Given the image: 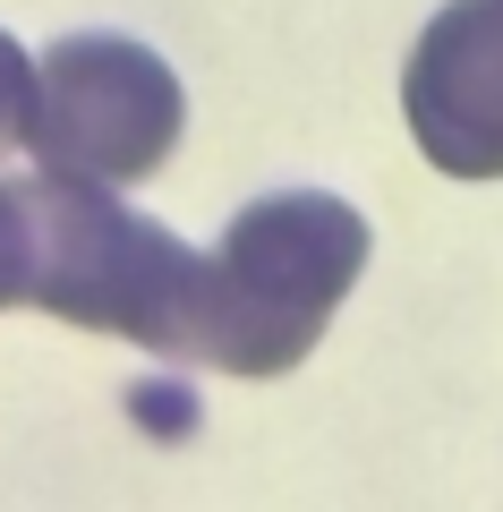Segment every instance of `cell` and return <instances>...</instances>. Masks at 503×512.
<instances>
[{
  "mask_svg": "<svg viewBox=\"0 0 503 512\" xmlns=\"http://www.w3.org/2000/svg\"><path fill=\"white\" fill-rule=\"evenodd\" d=\"M205 291L214 256L171 239L120 188L35 171V308L86 333H120L154 359L205 367Z\"/></svg>",
  "mask_w": 503,
  "mask_h": 512,
  "instance_id": "cell-1",
  "label": "cell"
},
{
  "mask_svg": "<svg viewBox=\"0 0 503 512\" xmlns=\"http://www.w3.org/2000/svg\"><path fill=\"white\" fill-rule=\"evenodd\" d=\"M367 274V214L333 188L256 197L214 248L205 291V367L222 376H290L324 342L333 308Z\"/></svg>",
  "mask_w": 503,
  "mask_h": 512,
  "instance_id": "cell-2",
  "label": "cell"
},
{
  "mask_svg": "<svg viewBox=\"0 0 503 512\" xmlns=\"http://www.w3.org/2000/svg\"><path fill=\"white\" fill-rule=\"evenodd\" d=\"M180 128H188V94L154 43L69 35L35 60V111H26L18 146L35 154V171H60V180L137 188L171 163Z\"/></svg>",
  "mask_w": 503,
  "mask_h": 512,
  "instance_id": "cell-3",
  "label": "cell"
},
{
  "mask_svg": "<svg viewBox=\"0 0 503 512\" xmlns=\"http://www.w3.org/2000/svg\"><path fill=\"white\" fill-rule=\"evenodd\" d=\"M401 120L444 180H503V0H452L401 69Z\"/></svg>",
  "mask_w": 503,
  "mask_h": 512,
  "instance_id": "cell-4",
  "label": "cell"
},
{
  "mask_svg": "<svg viewBox=\"0 0 503 512\" xmlns=\"http://www.w3.org/2000/svg\"><path fill=\"white\" fill-rule=\"evenodd\" d=\"M0 308H35V180H0Z\"/></svg>",
  "mask_w": 503,
  "mask_h": 512,
  "instance_id": "cell-5",
  "label": "cell"
},
{
  "mask_svg": "<svg viewBox=\"0 0 503 512\" xmlns=\"http://www.w3.org/2000/svg\"><path fill=\"white\" fill-rule=\"evenodd\" d=\"M26 111H35V60L18 52V35H0V146L26 137Z\"/></svg>",
  "mask_w": 503,
  "mask_h": 512,
  "instance_id": "cell-6",
  "label": "cell"
}]
</instances>
